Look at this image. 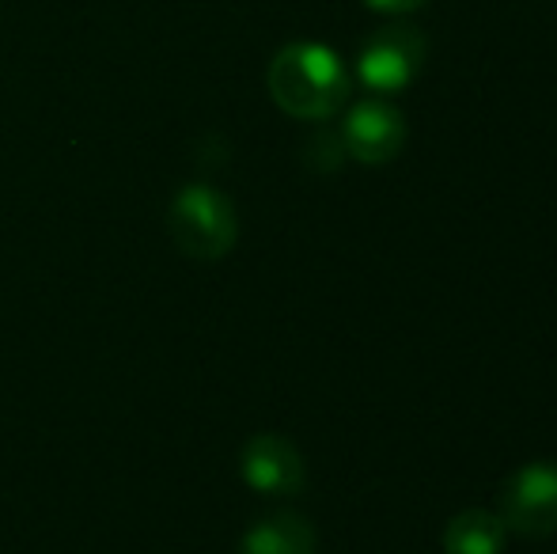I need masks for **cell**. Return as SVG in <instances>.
I'll use <instances>...</instances> for the list:
<instances>
[{
  "mask_svg": "<svg viewBox=\"0 0 557 554\" xmlns=\"http://www.w3.org/2000/svg\"><path fill=\"white\" fill-rule=\"evenodd\" d=\"M265 84L281 111L308 122L331 119L349 99V73H345L342 58L319 42H293L277 50Z\"/></svg>",
  "mask_w": 557,
  "mask_h": 554,
  "instance_id": "6da1fadb",
  "label": "cell"
},
{
  "mask_svg": "<svg viewBox=\"0 0 557 554\" xmlns=\"http://www.w3.org/2000/svg\"><path fill=\"white\" fill-rule=\"evenodd\" d=\"M168 229L183 255L201 262H216L239 239V217H235V206L221 190H213V186H186L171 201Z\"/></svg>",
  "mask_w": 557,
  "mask_h": 554,
  "instance_id": "7a4b0ae2",
  "label": "cell"
},
{
  "mask_svg": "<svg viewBox=\"0 0 557 554\" xmlns=\"http://www.w3.org/2000/svg\"><path fill=\"white\" fill-rule=\"evenodd\" d=\"M429 42L410 23L380 27L357 58V76L372 91H403L425 65Z\"/></svg>",
  "mask_w": 557,
  "mask_h": 554,
  "instance_id": "3957f363",
  "label": "cell"
},
{
  "mask_svg": "<svg viewBox=\"0 0 557 554\" xmlns=\"http://www.w3.org/2000/svg\"><path fill=\"white\" fill-rule=\"evenodd\" d=\"M500 520L516 535L557 532V464H528L500 487Z\"/></svg>",
  "mask_w": 557,
  "mask_h": 554,
  "instance_id": "277c9868",
  "label": "cell"
},
{
  "mask_svg": "<svg viewBox=\"0 0 557 554\" xmlns=\"http://www.w3.org/2000/svg\"><path fill=\"white\" fill-rule=\"evenodd\" d=\"M342 145L352 160L368 163V168L391 163L406 145V119L398 114V107L383 103V99H364L345 114Z\"/></svg>",
  "mask_w": 557,
  "mask_h": 554,
  "instance_id": "5b68a950",
  "label": "cell"
},
{
  "mask_svg": "<svg viewBox=\"0 0 557 554\" xmlns=\"http://www.w3.org/2000/svg\"><path fill=\"white\" fill-rule=\"evenodd\" d=\"M243 479L247 487H255L258 494H300L304 487V456L288 436L281 433H258L243 444Z\"/></svg>",
  "mask_w": 557,
  "mask_h": 554,
  "instance_id": "8992f818",
  "label": "cell"
},
{
  "mask_svg": "<svg viewBox=\"0 0 557 554\" xmlns=\"http://www.w3.org/2000/svg\"><path fill=\"white\" fill-rule=\"evenodd\" d=\"M239 554H315V528L300 513H270L243 535Z\"/></svg>",
  "mask_w": 557,
  "mask_h": 554,
  "instance_id": "52a82bcc",
  "label": "cell"
},
{
  "mask_svg": "<svg viewBox=\"0 0 557 554\" xmlns=\"http://www.w3.org/2000/svg\"><path fill=\"white\" fill-rule=\"evenodd\" d=\"M505 540H508L505 520H500V513L490 509H462L444 528L447 554H500Z\"/></svg>",
  "mask_w": 557,
  "mask_h": 554,
  "instance_id": "ba28073f",
  "label": "cell"
},
{
  "mask_svg": "<svg viewBox=\"0 0 557 554\" xmlns=\"http://www.w3.org/2000/svg\"><path fill=\"white\" fill-rule=\"evenodd\" d=\"M342 156H345L342 137H334V134H315V137H311V145H308V163H311L315 171H334L337 163H342Z\"/></svg>",
  "mask_w": 557,
  "mask_h": 554,
  "instance_id": "9c48e42d",
  "label": "cell"
},
{
  "mask_svg": "<svg viewBox=\"0 0 557 554\" xmlns=\"http://www.w3.org/2000/svg\"><path fill=\"white\" fill-rule=\"evenodd\" d=\"M368 8H375V12H387V15H406V12H418V8H425L429 0H364Z\"/></svg>",
  "mask_w": 557,
  "mask_h": 554,
  "instance_id": "30bf717a",
  "label": "cell"
}]
</instances>
